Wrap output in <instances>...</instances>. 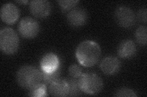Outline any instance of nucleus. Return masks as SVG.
Returning <instances> with one entry per match:
<instances>
[{
	"label": "nucleus",
	"mask_w": 147,
	"mask_h": 97,
	"mask_svg": "<svg viewBox=\"0 0 147 97\" xmlns=\"http://www.w3.org/2000/svg\"><path fill=\"white\" fill-rule=\"evenodd\" d=\"M101 55L99 45L93 41L85 40L78 46L76 51L77 61L84 67H90L98 63Z\"/></svg>",
	"instance_id": "1"
},
{
	"label": "nucleus",
	"mask_w": 147,
	"mask_h": 97,
	"mask_svg": "<svg viewBox=\"0 0 147 97\" xmlns=\"http://www.w3.org/2000/svg\"><path fill=\"white\" fill-rule=\"evenodd\" d=\"M16 80L18 84L23 89L32 90L42 83V72L31 66L21 67L17 72Z\"/></svg>",
	"instance_id": "2"
},
{
	"label": "nucleus",
	"mask_w": 147,
	"mask_h": 97,
	"mask_svg": "<svg viewBox=\"0 0 147 97\" xmlns=\"http://www.w3.org/2000/svg\"><path fill=\"white\" fill-rule=\"evenodd\" d=\"M79 83L82 92L88 95L97 94L102 90L104 83L101 78L94 73H84L79 78Z\"/></svg>",
	"instance_id": "3"
},
{
	"label": "nucleus",
	"mask_w": 147,
	"mask_h": 97,
	"mask_svg": "<svg viewBox=\"0 0 147 97\" xmlns=\"http://www.w3.org/2000/svg\"><path fill=\"white\" fill-rule=\"evenodd\" d=\"M19 46V38L14 30L5 27L0 31V48L6 55H13Z\"/></svg>",
	"instance_id": "4"
},
{
	"label": "nucleus",
	"mask_w": 147,
	"mask_h": 97,
	"mask_svg": "<svg viewBox=\"0 0 147 97\" xmlns=\"http://www.w3.org/2000/svg\"><path fill=\"white\" fill-rule=\"evenodd\" d=\"M18 30L25 38L31 39L38 35L40 30L39 22L31 17L23 18L18 25Z\"/></svg>",
	"instance_id": "5"
},
{
	"label": "nucleus",
	"mask_w": 147,
	"mask_h": 97,
	"mask_svg": "<svg viewBox=\"0 0 147 97\" xmlns=\"http://www.w3.org/2000/svg\"><path fill=\"white\" fill-rule=\"evenodd\" d=\"M115 19L117 24L124 28H129L135 24L136 15L132 9L126 6L118 7L115 12Z\"/></svg>",
	"instance_id": "6"
},
{
	"label": "nucleus",
	"mask_w": 147,
	"mask_h": 97,
	"mask_svg": "<svg viewBox=\"0 0 147 97\" xmlns=\"http://www.w3.org/2000/svg\"><path fill=\"white\" fill-rule=\"evenodd\" d=\"M30 10L35 17L44 18L50 15L52 6L50 3L46 0H34L30 3Z\"/></svg>",
	"instance_id": "7"
},
{
	"label": "nucleus",
	"mask_w": 147,
	"mask_h": 97,
	"mask_svg": "<svg viewBox=\"0 0 147 97\" xmlns=\"http://www.w3.org/2000/svg\"><path fill=\"white\" fill-rule=\"evenodd\" d=\"M88 20V14L84 9L81 7L74 8L67 15L69 24L74 27L84 26Z\"/></svg>",
	"instance_id": "8"
},
{
	"label": "nucleus",
	"mask_w": 147,
	"mask_h": 97,
	"mask_svg": "<svg viewBox=\"0 0 147 97\" xmlns=\"http://www.w3.org/2000/svg\"><path fill=\"white\" fill-rule=\"evenodd\" d=\"M2 21L7 24H13L20 16V11L18 7L12 3H6L2 6L0 12Z\"/></svg>",
	"instance_id": "9"
},
{
	"label": "nucleus",
	"mask_w": 147,
	"mask_h": 97,
	"mask_svg": "<svg viewBox=\"0 0 147 97\" xmlns=\"http://www.w3.org/2000/svg\"><path fill=\"white\" fill-rule=\"evenodd\" d=\"M121 68V62L115 57L104 58L100 64V69L104 74L113 75L117 73Z\"/></svg>",
	"instance_id": "10"
},
{
	"label": "nucleus",
	"mask_w": 147,
	"mask_h": 97,
	"mask_svg": "<svg viewBox=\"0 0 147 97\" xmlns=\"http://www.w3.org/2000/svg\"><path fill=\"white\" fill-rule=\"evenodd\" d=\"M40 66L42 72L46 73L53 72L59 67V59L57 55L48 53L41 59Z\"/></svg>",
	"instance_id": "11"
},
{
	"label": "nucleus",
	"mask_w": 147,
	"mask_h": 97,
	"mask_svg": "<svg viewBox=\"0 0 147 97\" xmlns=\"http://www.w3.org/2000/svg\"><path fill=\"white\" fill-rule=\"evenodd\" d=\"M50 94L53 96H67L69 92L67 80L58 79L50 84Z\"/></svg>",
	"instance_id": "12"
},
{
	"label": "nucleus",
	"mask_w": 147,
	"mask_h": 97,
	"mask_svg": "<svg viewBox=\"0 0 147 97\" xmlns=\"http://www.w3.org/2000/svg\"><path fill=\"white\" fill-rule=\"evenodd\" d=\"M137 51L136 46L134 41L127 40L122 41L118 48V55L124 59H129L133 57Z\"/></svg>",
	"instance_id": "13"
},
{
	"label": "nucleus",
	"mask_w": 147,
	"mask_h": 97,
	"mask_svg": "<svg viewBox=\"0 0 147 97\" xmlns=\"http://www.w3.org/2000/svg\"><path fill=\"white\" fill-rule=\"evenodd\" d=\"M42 81L46 84H50L54 81L59 79L61 75L60 68H58L56 71L50 73H46L42 72Z\"/></svg>",
	"instance_id": "14"
},
{
	"label": "nucleus",
	"mask_w": 147,
	"mask_h": 97,
	"mask_svg": "<svg viewBox=\"0 0 147 97\" xmlns=\"http://www.w3.org/2000/svg\"><path fill=\"white\" fill-rule=\"evenodd\" d=\"M69 89V92L68 96H78L80 95L81 90L79 86V78H70V79L67 80Z\"/></svg>",
	"instance_id": "15"
},
{
	"label": "nucleus",
	"mask_w": 147,
	"mask_h": 97,
	"mask_svg": "<svg viewBox=\"0 0 147 97\" xmlns=\"http://www.w3.org/2000/svg\"><path fill=\"white\" fill-rule=\"evenodd\" d=\"M137 42L141 46H146L147 43V28L146 26H140L136 31Z\"/></svg>",
	"instance_id": "16"
},
{
	"label": "nucleus",
	"mask_w": 147,
	"mask_h": 97,
	"mask_svg": "<svg viewBox=\"0 0 147 97\" xmlns=\"http://www.w3.org/2000/svg\"><path fill=\"white\" fill-rule=\"evenodd\" d=\"M46 87L45 84L44 83H41L40 85L35 87L34 89L30 90L29 95L31 96H37V97H43L46 96L47 95V92H46Z\"/></svg>",
	"instance_id": "17"
},
{
	"label": "nucleus",
	"mask_w": 147,
	"mask_h": 97,
	"mask_svg": "<svg viewBox=\"0 0 147 97\" xmlns=\"http://www.w3.org/2000/svg\"><path fill=\"white\" fill-rule=\"evenodd\" d=\"M79 3V1H71V0H67V1H64H64H58V3L59 7H60L62 11L64 12L71 11Z\"/></svg>",
	"instance_id": "18"
},
{
	"label": "nucleus",
	"mask_w": 147,
	"mask_h": 97,
	"mask_svg": "<svg viewBox=\"0 0 147 97\" xmlns=\"http://www.w3.org/2000/svg\"><path fill=\"white\" fill-rule=\"evenodd\" d=\"M69 75L72 78H79L82 74V69L77 64H72L68 69Z\"/></svg>",
	"instance_id": "19"
},
{
	"label": "nucleus",
	"mask_w": 147,
	"mask_h": 97,
	"mask_svg": "<svg viewBox=\"0 0 147 97\" xmlns=\"http://www.w3.org/2000/svg\"><path fill=\"white\" fill-rule=\"evenodd\" d=\"M116 96H125V97H136L137 95L134 90L129 88H121L118 89L116 94L115 95Z\"/></svg>",
	"instance_id": "20"
},
{
	"label": "nucleus",
	"mask_w": 147,
	"mask_h": 97,
	"mask_svg": "<svg viewBox=\"0 0 147 97\" xmlns=\"http://www.w3.org/2000/svg\"><path fill=\"white\" fill-rule=\"evenodd\" d=\"M146 15H147L146 8V7L142 8L139 11V12H138V13H137L138 19H139V20L142 22L146 23L147 21Z\"/></svg>",
	"instance_id": "21"
},
{
	"label": "nucleus",
	"mask_w": 147,
	"mask_h": 97,
	"mask_svg": "<svg viewBox=\"0 0 147 97\" xmlns=\"http://www.w3.org/2000/svg\"><path fill=\"white\" fill-rule=\"evenodd\" d=\"M28 2V1H17V3H20V4H26Z\"/></svg>",
	"instance_id": "22"
}]
</instances>
